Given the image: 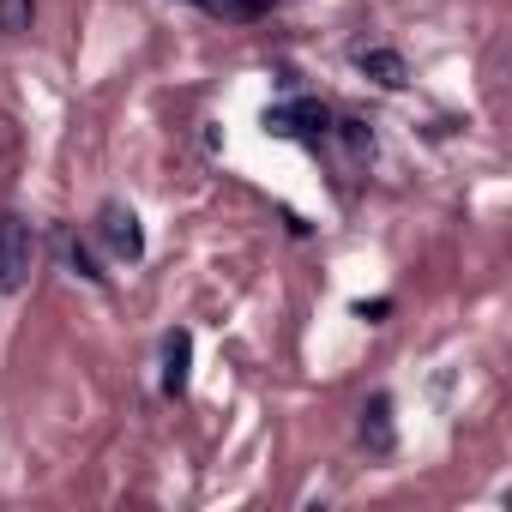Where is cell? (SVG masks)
Wrapping results in <instances>:
<instances>
[{"label": "cell", "mask_w": 512, "mask_h": 512, "mask_svg": "<svg viewBox=\"0 0 512 512\" xmlns=\"http://www.w3.org/2000/svg\"><path fill=\"white\" fill-rule=\"evenodd\" d=\"M187 362H193V332L175 326V332L163 338V392H169V398L187 392Z\"/></svg>", "instance_id": "obj_6"}, {"label": "cell", "mask_w": 512, "mask_h": 512, "mask_svg": "<svg viewBox=\"0 0 512 512\" xmlns=\"http://www.w3.org/2000/svg\"><path fill=\"white\" fill-rule=\"evenodd\" d=\"M356 67H362L380 91H404V85H410V67H404L398 49H356Z\"/></svg>", "instance_id": "obj_5"}, {"label": "cell", "mask_w": 512, "mask_h": 512, "mask_svg": "<svg viewBox=\"0 0 512 512\" xmlns=\"http://www.w3.org/2000/svg\"><path fill=\"white\" fill-rule=\"evenodd\" d=\"M187 7H199V13H211V19H266L278 0H187Z\"/></svg>", "instance_id": "obj_7"}, {"label": "cell", "mask_w": 512, "mask_h": 512, "mask_svg": "<svg viewBox=\"0 0 512 512\" xmlns=\"http://www.w3.org/2000/svg\"><path fill=\"white\" fill-rule=\"evenodd\" d=\"M362 446H368L374 458H386V452L398 446V434H392V398H386V392H374V398L362 404Z\"/></svg>", "instance_id": "obj_4"}, {"label": "cell", "mask_w": 512, "mask_h": 512, "mask_svg": "<svg viewBox=\"0 0 512 512\" xmlns=\"http://www.w3.org/2000/svg\"><path fill=\"white\" fill-rule=\"evenodd\" d=\"M31 0H0V37H25L31 31Z\"/></svg>", "instance_id": "obj_8"}, {"label": "cell", "mask_w": 512, "mask_h": 512, "mask_svg": "<svg viewBox=\"0 0 512 512\" xmlns=\"http://www.w3.org/2000/svg\"><path fill=\"white\" fill-rule=\"evenodd\" d=\"M67 260H73V272H79V278L103 284V272H97V260H91V247H85V241H73V247H67Z\"/></svg>", "instance_id": "obj_10"}, {"label": "cell", "mask_w": 512, "mask_h": 512, "mask_svg": "<svg viewBox=\"0 0 512 512\" xmlns=\"http://www.w3.org/2000/svg\"><path fill=\"white\" fill-rule=\"evenodd\" d=\"M266 133H278V139H326L332 133V115H326V103L296 97V103L266 109Z\"/></svg>", "instance_id": "obj_2"}, {"label": "cell", "mask_w": 512, "mask_h": 512, "mask_svg": "<svg viewBox=\"0 0 512 512\" xmlns=\"http://www.w3.org/2000/svg\"><path fill=\"white\" fill-rule=\"evenodd\" d=\"M338 133H344V145H350V157H374V133H368L362 121H338Z\"/></svg>", "instance_id": "obj_9"}, {"label": "cell", "mask_w": 512, "mask_h": 512, "mask_svg": "<svg viewBox=\"0 0 512 512\" xmlns=\"http://www.w3.org/2000/svg\"><path fill=\"white\" fill-rule=\"evenodd\" d=\"M37 272V229L19 211H0V290L19 296Z\"/></svg>", "instance_id": "obj_1"}, {"label": "cell", "mask_w": 512, "mask_h": 512, "mask_svg": "<svg viewBox=\"0 0 512 512\" xmlns=\"http://www.w3.org/2000/svg\"><path fill=\"white\" fill-rule=\"evenodd\" d=\"M97 235H103V247L115 253V260H139V253H145V229H139L133 205H121V199H109L97 211Z\"/></svg>", "instance_id": "obj_3"}]
</instances>
